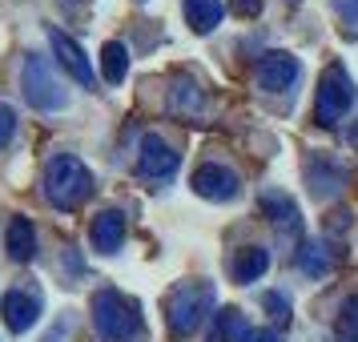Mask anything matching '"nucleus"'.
Here are the masks:
<instances>
[{
    "label": "nucleus",
    "instance_id": "obj_20",
    "mask_svg": "<svg viewBox=\"0 0 358 342\" xmlns=\"http://www.w3.org/2000/svg\"><path fill=\"white\" fill-rule=\"evenodd\" d=\"M298 266H302V274H310V278H326L330 274V254H326L322 245H302V250H298Z\"/></svg>",
    "mask_w": 358,
    "mask_h": 342
},
{
    "label": "nucleus",
    "instance_id": "obj_5",
    "mask_svg": "<svg viewBox=\"0 0 358 342\" xmlns=\"http://www.w3.org/2000/svg\"><path fill=\"white\" fill-rule=\"evenodd\" d=\"M20 85H24V101L33 105V109H41V113H57V109H65V89L57 85V77H52V69L45 57H36V52H29L24 57V69H20Z\"/></svg>",
    "mask_w": 358,
    "mask_h": 342
},
{
    "label": "nucleus",
    "instance_id": "obj_22",
    "mask_svg": "<svg viewBox=\"0 0 358 342\" xmlns=\"http://www.w3.org/2000/svg\"><path fill=\"white\" fill-rule=\"evenodd\" d=\"M338 13H342V33L358 41V0H338Z\"/></svg>",
    "mask_w": 358,
    "mask_h": 342
},
{
    "label": "nucleus",
    "instance_id": "obj_9",
    "mask_svg": "<svg viewBox=\"0 0 358 342\" xmlns=\"http://www.w3.org/2000/svg\"><path fill=\"white\" fill-rule=\"evenodd\" d=\"M49 45H52V57L61 61V69H65L69 77L77 85H93V65H89V57H85V49L73 41L69 33H61V29H49Z\"/></svg>",
    "mask_w": 358,
    "mask_h": 342
},
{
    "label": "nucleus",
    "instance_id": "obj_10",
    "mask_svg": "<svg viewBox=\"0 0 358 342\" xmlns=\"http://www.w3.org/2000/svg\"><path fill=\"white\" fill-rule=\"evenodd\" d=\"M0 314H4V322H8L13 334H24L41 318V298L36 294H24V290H8L0 298Z\"/></svg>",
    "mask_w": 358,
    "mask_h": 342
},
{
    "label": "nucleus",
    "instance_id": "obj_13",
    "mask_svg": "<svg viewBox=\"0 0 358 342\" xmlns=\"http://www.w3.org/2000/svg\"><path fill=\"white\" fill-rule=\"evenodd\" d=\"M266 266H270V254L262 250V245H242L234 262H229V278L238 282V286H250V282H258L266 274Z\"/></svg>",
    "mask_w": 358,
    "mask_h": 342
},
{
    "label": "nucleus",
    "instance_id": "obj_7",
    "mask_svg": "<svg viewBox=\"0 0 358 342\" xmlns=\"http://www.w3.org/2000/svg\"><path fill=\"white\" fill-rule=\"evenodd\" d=\"M194 194L206 197V201H234V197L242 194V181L238 173L229 169V165H217V162H206L194 169Z\"/></svg>",
    "mask_w": 358,
    "mask_h": 342
},
{
    "label": "nucleus",
    "instance_id": "obj_18",
    "mask_svg": "<svg viewBox=\"0 0 358 342\" xmlns=\"http://www.w3.org/2000/svg\"><path fill=\"white\" fill-rule=\"evenodd\" d=\"M169 109L178 117H189V113H201V89L194 81H178L173 93H169Z\"/></svg>",
    "mask_w": 358,
    "mask_h": 342
},
{
    "label": "nucleus",
    "instance_id": "obj_1",
    "mask_svg": "<svg viewBox=\"0 0 358 342\" xmlns=\"http://www.w3.org/2000/svg\"><path fill=\"white\" fill-rule=\"evenodd\" d=\"M41 185H45V197H49L52 210L69 213V210H81L85 201H89V194H93V173H89V165H85L81 157L57 153V157H49V165H45Z\"/></svg>",
    "mask_w": 358,
    "mask_h": 342
},
{
    "label": "nucleus",
    "instance_id": "obj_2",
    "mask_svg": "<svg viewBox=\"0 0 358 342\" xmlns=\"http://www.w3.org/2000/svg\"><path fill=\"white\" fill-rule=\"evenodd\" d=\"M93 326H97L101 342H137L141 339L137 302L117 290H97L93 294Z\"/></svg>",
    "mask_w": 358,
    "mask_h": 342
},
{
    "label": "nucleus",
    "instance_id": "obj_11",
    "mask_svg": "<svg viewBox=\"0 0 358 342\" xmlns=\"http://www.w3.org/2000/svg\"><path fill=\"white\" fill-rule=\"evenodd\" d=\"M89 238H93V250L97 254H117L121 242H125V213L121 210H101L89 226Z\"/></svg>",
    "mask_w": 358,
    "mask_h": 342
},
{
    "label": "nucleus",
    "instance_id": "obj_12",
    "mask_svg": "<svg viewBox=\"0 0 358 342\" xmlns=\"http://www.w3.org/2000/svg\"><path fill=\"white\" fill-rule=\"evenodd\" d=\"M306 181H310V194L318 197V201H330V197L342 194V185H346V173H342V165L326 162V157H318V162L306 165Z\"/></svg>",
    "mask_w": 358,
    "mask_h": 342
},
{
    "label": "nucleus",
    "instance_id": "obj_23",
    "mask_svg": "<svg viewBox=\"0 0 358 342\" xmlns=\"http://www.w3.org/2000/svg\"><path fill=\"white\" fill-rule=\"evenodd\" d=\"M262 306L270 310V314H274V322H290V302H286V298H282V294H262Z\"/></svg>",
    "mask_w": 358,
    "mask_h": 342
},
{
    "label": "nucleus",
    "instance_id": "obj_14",
    "mask_svg": "<svg viewBox=\"0 0 358 342\" xmlns=\"http://www.w3.org/2000/svg\"><path fill=\"white\" fill-rule=\"evenodd\" d=\"M4 250L13 262H33L36 258V229L29 218H13L4 229Z\"/></svg>",
    "mask_w": 358,
    "mask_h": 342
},
{
    "label": "nucleus",
    "instance_id": "obj_6",
    "mask_svg": "<svg viewBox=\"0 0 358 342\" xmlns=\"http://www.w3.org/2000/svg\"><path fill=\"white\" fill-rule=\"evenodd\" d=\"M181 165V153L165 137H157V133H145L141 137V157H137V169H141V178L149 181H169L173 173H178Z\"/></svg>",
    "mask_w": 358,
    "mask_h": 342
},
{
    "label": "nucleus",
    "instance_id": "obj_21",
    "mask_svg": "<svg viewBox=\"0 0 358 342\" xmlns=\"http://www.w3.org/2000/svg\"><path fill=\"white\" fill-rule=\"evenodd\" d=\"M338 334H342V339H350V342H358V294L342 302V314H338Z\"/></svg>",
    "mask_w": 358,
    "mask_h": 342
},
{
    "label": "nucleus",
    "instance_id": "obj_26",
    "mask_svg": "<svg viewBox=\"0 0 358 342\" xmlns=\"http://www.w3.org/2000/svg\"><path fill=\"white\" fill-rule=\"evenodd\" d=\"M242 342H278V334H274V330H262V326H258V330L250 326V330L242 334Z\"/></svg>",
    "mask_w": 358,
    "mask_h": 342
},
{
    "label": "nucleus",
    "instance_id": "obj_4",
    "mask_svg": "<svg viewBox=\"0 0 358 342\" xmlns=\"http://www.w3.org/2000/svg\"><path fill=\"white\" fill-rule=\"evenodd\" d=\"M350 105H355V81H350V73L334 61V65H326V73L318 77L314 117H318V125H338Z\"/></svg>",
    "mask_w": 358,
    "mask_h": 342
},
{
    "label": "nucleus",
    "instance_id": "obj_15",
    "mask_svg": "<svg viewBox=\"0 0 358 342\" xmlns=\"http://www.w3.org/2000/svg\"><path fill=\"white\" fill-rule=\"evenodd\" d=\"M262 210H266V218L274 222L278 234H290V238H298L302 218H298V206H294L286 194H266V197H262Z\"/></svg>",
    "mask_w": 358,
    "mask_h": 342
},
{
    "label": "nucleus",
    "instance_id": "obj_17",
    "mask_svg": "<svg viewBox=\"0 0 358 342\" xmlns=\"http://www.w3.org/2000/svg\"><path fill=\"white\" fill-rule=\"evenodd\" d=\"M125 73H129V49L121 41H105L101 45V77L109 85H121Z\"/></svg>",
    "mask_w": 358,
    "mask_h": 342
},
{
    "label": "nucleus",
    "instance_id": "obj_8",
    "mask_svg": "<svg viewBox=\"0 0 358 342\" xmlns=\"http://www.w3.org/2000/svg\"><path fill=\"white\" fill-rule=\"evenodd\" d=\"M298 73H302L298 57H290V52H266L258 61V69H254V81H258V89H266V93H286V89L298 81Z\"/></svg>",
    "mask_w": 358,
    "mask_h": 342
},
{
    "label": "nucleus",
    "instance_id": "obj_3",
    "mask_svg": "<svg viewBox=\"0 0 358 342\" xmlns=\"http://www.w3.org/2000/svg\"><path fill=\"white\" fill-rule=\"evenodd\" d=\"M213 310V286L210 282H185L173 290L169 306H165V318H169V330L173 339H189L197 326L206 322V314Z\"/></svg>",
    "mask_w": 358,
    "mask_h": 342
},
{
    "label": "nucleus",
    "instance_id": "obj_27",
    "mask_svg": "<svg viewBox=\"0 0 358 342\" xmlns=\"http://www.w3.org/2000/svg\"><path fill=\"white\" fill-rule=\"evenodd\" d=\"M350 141H358V125H355V129H350Z\"/></svg>",
    "mask_w": 358,
    "mask_h": 342
},
{
    "label": "nucleus",
    "instance_id": "obj_19",
    "mask_svg": "<svg viewBox=\"0 0 358 342\" xmlns=\"http://www.w3.org/2000/svg\"><path fill=\"white\" fill-rule=\"evenodd\" d=\"M250 330V326L242 322V314L234 306H226L222 314H217V326H213V339L210 342H242V334Z\"/></svg>",
    "mask_w": 358,
    "mask_h": 342
},
{
    "label": "nucleus",
    "instance_id": "obj_24",
    "mask_svg": "<svg viewBox=\"0 0 358 342\" xmlns=\"http://www.w3.org/2000/svg\"><path fill=\"white\" fill-rule=\"evenodd\" d=\"M13 133H17V113H13V109L0 101V149L13 141Z\"/></svg>",
    "mask_w": 358,
    "mask_h": 342
},
{
    "label": "nucleus",
    "instance_id": "obj_25",
    "mask_svg": "<svg viewBox=\"0 0 358 342\" xmlns=\"http://www.w3.org/2000/svg\"><path fill=\"white\" fill-rule=\"evenodd\" d=\"M229 8H234L238 17H258V13H262V0H234Z\"/></svg>",
    "mask_w": 358,
    "mask_h": 342
},
{
    "label": "nucleus",
    "instance_id": "obj_16",
    "mask_svg": "<svg viewBox=\"0 0 358 342\" xmlns=\"http://www.w3.org/2000/svg\"><path fill=\"white\" fill-rule=\"evenodd\" d=\"M181 13H185V20H189V29H194L197 36L213 33L217 24H222V0H181Z\"/></svg>",
    "mask_w": 358,
    "mask_h": 342
}]
</instances>
